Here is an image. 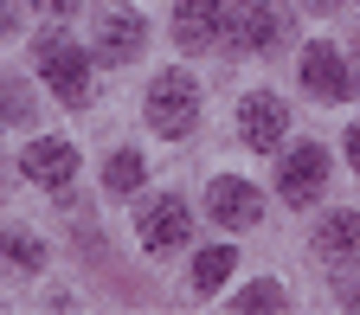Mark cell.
I'll return each instance as SVG.
<instances>
[{
  "mask_svg": "<svg viewBox=\"0 0 360 315\" xmlns=\"http://www.w3.org/2000/svg\"><path fill=\"white\" fill-rule=\"evenodd\" d=\"M232 52H270L283 45V7L277 0H225V39Z\"/></svg>",
  "mask_w": 360,
  "mask_h": 315,
  "instance_id": "3957f363",
  "label": "cell"
},
{
  "mask_svg": "<svg viewBox=\"0 0 360 315\" xmlns=\"http://www.w3.org/2000/svg\"><path fill=\"white\" fill-rule=\"evenodd\" d=\"M302 84H309L322 103L354 97V71H347V58L335 52V45H309V52H302Z\"/></svg>",
  "mask_w": 360,
  "mask_h": 315,
  "instance_id": "8fae6325",
  "label": "cell"
},
{
  "mask_svg": "<svg viewBox=\"0 0 360 315\" xmlns=\"http://www.w3.org/2000/svg\"><path fill=\"white\" fill-rule=\"evenodd\" d=\"M347 161H354V174H360V122L347 129Z\"/></svg>",
  "mask_w": 360,
  "mask_h": 315,
  "instance_id": "d6986e66",
  "label": "cell"
},
{
  "mask_svg": "<svg viewBox=\"0 0 360 315\" xmlns=\"http://www.w3.org/2000/svg\"><path fill=\"white\" fill-rule=\"evenodd\" d=\"M302 7H309V13H335L341 0H302Z\"/></svg>",
  "mask_w": 360,
  "mask_h": 315,
  "instance_id": "ffe728a7",
  "label": "cell"
},
{
  "mask_svg": "<svg viewBox=\"0 0 360 315\" xmlns=\"http://www.w3.org/2000/svg\"><path fill=\"white\" fill-rule=\"evenodd\" d=\"M322 187H328V148H315V142L290 148L277 167V193L290 206H309V200H322Z\"/></svg>",
  "mask_w": 360,
  "mask_h": 315,
  "instance_id": "8992f818",
  "label": "cell"
},
{
  "mask_svg": "<svg viewBox=\"0 0 360 315\" xmlns=\"http://www.w3.org/2000/svg\"><path fill=\"white\" fill-rule=\"evenodd\" d=\"M283 129H290V110H283V97H270V90H251V97L238 103V135H245V148L270 155V148L283 142Z\"/></svg>",
  "mask_w": 360,
  "mask_h": 315,
  "instance_id": "ba28073f",
  "label": "cell"
},
{
  "mask_svg": "<svg viewBox=\"0 0 360 315\" xmlns=\"http://www.w3.org/2000/svg\"><path fill=\"white\" fill-rule=\"evenodd\" d=\"M39 13L45 20H65V13H77V0H39Z\"/></svg>",
  "mask_w": 360,
  "mask_h": 315,
  "instance_id": "ac0fdd59",
  "label": "cell"
},
{
  "mask_svg": "<svg viewBox=\"0 0 360 315\" xmlns=\"http://www.w3.org/2000/svg\"><path fill=\"white\" fill-rule=\"evenodd\" d=\"M20 174L32 180V187L65 193L71 180H77V148H71V142H58V135H45V142H32V148L20 155Z\"/></svg>",
  "mask_w": 360,
  "mask_h": 315,
  "instance_id": "9c48e42d",
  "label": "cell"
},
{
  "mask_svg": "<svg viewBox=\"0 0 360 315\" xmlns=\"http://www.w3.org/2000/svg\"><path fill=\"white\" fill-rule=\"evenodd\" d=\"M232 264H238V257H232V245H212V251H200V257H193V290H200V296H212L225 277H232Z\"/></svg>",
  "mask_w": 360,
  "mask_h": 315,
  "instance_id": "4fadbf2b",
  "label": "cell"
},
{
  "mask_svg": "<svg viewBox=\"0 0 360 315\" xmlns=\"http://www.w3.org/2000/svg\"><path fill=\"white\" fill-rule=\"evenodd\" d=\"M142 45H148V20L142 13H135V7H103V20H97V58L103 65L142 58Z\"/></svg>",
  "mask_w": 360,
  "mask_h": 315,
  "instance_id": "52a82bcc",
  "label": "cell"
},
{
  "mask_svg": "<svg viewBox=\"0 0 360 315\" xmlns=\"http://www.w3.org/2000/svg\"><path fill=\"white\" fill-rule=\"evenodd\" d=\"M32 58H39V77L52 84V97H58V103H71V110L90 103V58L77 52L65 32H45V39L32 45Z\"/></svg>",
  "mask_w": 360,
  "mask_h": 315,
  "instance_id": "7a4b0ae2",
  "label": "cell"
},
{
  "mask_svg": "<svg viewBox=\"0 0 360 315\" xmlns=\"http://www.w3.org/2000/svg\"><path fill=\"white\" fill-rule=\"evenodd\" d=\"M283 302H290V296H283V283H270V277H264V283L238 290V302H232V309H238V315H257V309H283Z\"/></svg>",
  "mask_w": 360,
  "mask_h": 315,
  "instance_id": "2e32d148",
  "label": "cell"
},
{
  "mask_svg": "<svg viewBox=\"0 0 360 315\" xmlns=\"http://www.w3.org/2000/svg\"><path fill=\"white\" fill-rule=\"evenodd\" d=\"M174 39L180 52H206L225 39V0H174Z\"/></svg>",
  "mask_w": 360,
  "mask_h": 315,
  "instance_id": "30bf717a",
  "label": "cell"
},
{
  "mask_svg": "<svg viewBox=\"0 0 360 315\" xmlns=\"http://www.w3.org/2000/svg\"><path fill=\"white\" fill-rule=\"evenodd\" d=\"M315 257L322 264H354L360 257V212H328L315 225Z\"/></svg>",
  "mask_w": 360,
  "mask_h": 315,
  "instance_id": "7c38bea8",
  "label": "cell"
},
{
  "mask_svg": "<svg viewBox=\"0 0 360 315\" xmlns=\"http://www.w3.org/2000/svg\"><path fill=\"white\" fill-rule=\"evenodd\" d=\"M135 238H142V251H180L193 238V206L180 193H155L142 200V212H135Z\"/></svg>",
  "mask_w": 360,
  "mask_h": 315,
  "instance_id": "277c9868",
  "label": "cell"
},
{
  "mask_svg": "<svg viewBox=\"0 0 360 315\" xmlns=\"http://www.w3.org/2000/svg\"><path fill=\"white\" fill-rule=\"evenodd\" d=\"M7 26H13V13H7V0H0V32H7Z\"/></svg>",
  "mask_w": 360,
  "mask_h": 315,
  "instance_id": "44dd1931",
  "label": "cell"
},
{
  "mask_svg": "<svg viewBox=\"0 0 360 315\" xmlns=\"http://www.w3.org/2000/svg\"><path fill=\"white\" fill-rule=\"evenodd\" d=\"M142 174H148L142 155H135V148H116V155L103 161V187H110V193H135V187H142Z\"/></svg>",
  "mask_w": 360,
  "mask_h": 315,
  "instance_id": "9a60e30c",
  "label": "cell"
},
{
  "mask_svg": "<svg viewBox=\"0 0 360 315\" xmlns=\"http://www.w3.org/2000/svg\"><path fill=\"white\" fill-rule=\"evenodd\" d=\"M206 219H219L225 232H251V225L264 219V193L251 187V180H238V174H219L206 187Z\"/></svg>",
  "mask_w": 360,
  "mask_h": 315,
  "instance_id": "5b68a950",
  "label": "cell"
},
{
  "mask_svg": "<svg viewBox=\"0 0 360 315\" xmlns=\"http://www.w3.org/2000/svg\"><path fill=\"white\" fill-rule=\"evenodd\" d=\"M0 116H7V122H26V116H32V103H26L20 84H0Z\"/></svg>",
  "mask_w": 360,
  "mask_h": 315,
  "instance_id": "e0dca14e",
  "label": "cell"
},
{
  "mask_svg": "<svg viewBox=\"0 0 360 315\" xmlns=\"http://www.w3.org/2000/svg\"><path fill=\"white\" fill-rule=\"evenodd\" d=\"M142 116H148V129H155V135H167V142L193 135V122H200V84H193L187 71H161V77L148 84Z\"/></svg>",
  "mask_w": 360,
  "mask_h": 315,
  "instance_id": "6da1fadb",
  "label": "cell"
},
{
  "mask_svg": "<svg viewBox=\"0 0 360 315\" xmlns=\"http://www.w3.org/2000/svg\"><path fill=\"white\" fill-rule=\"evenodd\" d=\"M0 264H13V270H26V277H32V270L45 264V245L13 225V232H0Z\"/></svg>",
  "mask_w": 360,
  "mask_h": 315,
  "instance_id": "5bb4252c",
  "label": "cell"
}]
</instances>
